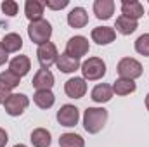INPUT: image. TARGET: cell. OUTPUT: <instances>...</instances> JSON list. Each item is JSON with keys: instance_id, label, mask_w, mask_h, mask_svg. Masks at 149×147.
<instances>
[{"instance_id": "cell-1", "label": "cell", "mask_w": 149, "mask_h": 147, "mask_svg": "<svg viewBox=\"0 0 149 147\" xmlns=\"http://www.w3.org/2000/svg\"><path fill=\"white\" fill-rule=\"evenodd\" d=\"M108 111L104 107H87L83 112V128L90 135L99 133L108 123Z\"/></svg>"}, {"instance_id": "cell-2", "label": "cell", "mask_w": 149, "mask_h": 147, "mask_svg": "<svg viewBox=\"0 0 149 147\" xmlns=\"http://www.w3.org/2000/svg\"><path fill=\"white\" fill-rule=\"evenodd\" d=\"M80 71H81V78L87 81H97V80H101V78H104V74H106V62L101 59V57H88L87 61H83L81 62V68H80Z\"/></svg>"}, {"instance_id": "cell-3", "label": "cell", "mask_w": 149, "mask_h": 147, "mask_svg": "<svg viewBox=\"0 0 149 147\" xmlns=\"http://www.w3.org/2000/svg\"><path fill=\"white\" fill-rule=\"evenodd\" d=\"M28 37L35 45H42L50 42L52 37V24L47 19H40V21H33L28 24Z\"/></svg>"}, {"instance_id": "cell-4", "label": "cell", "mask_w": 149, "mask_h": 147, "mask_svg": "<svg viewBox=\"0 0 149 147\" xmlns=\"http://www.w3.org/2000/svg\"><path fill=\"white\" fill-rule=\"evenodd\" d=\"M116 71L120 74V78L135 81L137 78L142 76V64L134 57H123V59H120V62L116 66Z\"/></svg>"}, {"instance_id": "cell-5", "label": "cell", "mask_w": 149, "mask_h": 147, "mask_svg": "<svg viewBox=\"0 0 149 147\" xmlns=\"http://www.w3.org/2000/svg\"><path fill=\"white\" fill-rule=\"evenodd\" d=\"M28 106H30V97L26 94H10L3 104V109L9 116L17 118L28 109Z\"/></svg>"}, {"instance_id": "cell-6", "label": "cell", "mask_w": 149, "mask_h": 147, "mask_svg": "<svg viewBox=\"0 0 149 147\" xmlns=\"http://www.w3.org/2000/svg\"><path fill=\"white\" fill-rule=\"evenodd\" d=\"M57 55H59L57 54V47L52 42H47V43L38 45L37 59H38V64H40V69H49L52 64H56Z\"/></svg>"}, {"instance_id": "cell-7", "label": "cell", "mask_w": 149, "mask_h": 147, "mask_svg": "<svg viewBox=\"0 0 149 147\" xmlns=\"http://www.w3.org/2000/svg\"><path fill=\"white\" fill-rule=\"evenodd\" d=\"M90 50V43H88V38L81 37V35H76V37H71L66 43V52L70 57H74V59H81L83 55H87Z\"/></svg>"}, {"instance_id": "cell-8", "label": "cell", "mask_w": 149, "mask_h": 147, "mask_svg": "<svg viewBox=\"0 0 149 147\" xmlns=\"http://www.w3.org/2000/svg\"><path fill=\"white\" fill-rule=\"evenodd\" d=\"M56 119L61 126H66V128H73L78 125V119H80V109L73 106V104H64L61 106L57 114H56Z\"/></svg>"}, {"instance_id": "cell-9", "label": "cell", "mask_w": 149, "mask_h": 147, "mask_svg": "<svg viewBox=\"0 0 149 147\" xmlns=\"http://www.w3.org/2000/svg\"><path fill=\"white\" fill-rule=\"evenodd\" d=\"M64 94L70 99H81L87 94V81L83 78H80V76L70 78L64 83Z\"/></svg>"}, {"instance_id": "cell-10", "label": "cell", "mask_w": 149, "mask_h": 147, "mask_svg": "<svg viewBox=\"0 0 149 147\" xmlns=\"http://www.w3.org/2000/svg\"><path fill=\"white\" fill-rule=\"evenodd\" d=\"M90 38L97 45H109L116 40V30L111 28V26H97V28L92 30Z\"/></svg>"}, {"instance_id": "cell-11", "label": "cell", "mask_w": 149, "mask_h": 147, "mask_svg": "<svg viewBox=\"0 0 149 147\" xmlns=\"http://www.w3.org/2000/svg\"><path fill=\"white\" fill-rule=\"evenodd\" d=\"M121 16H125L132 21H139L144 16V7L139 0H123L121 2Z\"/></svg>"}, {"instance_id": "cell-12", "label": "cell", "mask_w": 149, "mask_h": 147, "mask_svg": "<svg viewBox=\"0 0 149 147\" xmlns=\"http://www.w3.org/2000/svg\"><path fill=\"white\" fill-rule=\"evenodd\" d=\"M30 69H31V61H30L28 55H21L19 54V55H16L14 59L9 61V71L17 74L19 78L26 76V74L30 73Z\"/></svg>"}, {"instance_id": "cell-13", "label": "cell", "mask_w": 149, "mask_h": 147, "mask_svg": "<svg viewBox=\"0 0 149 147\" xmlns=\"http://www.w3.org/2000/svg\"><path fill=\"white\" fill-rule=\"evenodd\" d=\"M31 85L35 90H50L54 87V74L49 69H38L31 80Z\"/></svg>"}, {"instance_id": "cell-14", "label": "cell", "mask_w": 149, "mask_h": 147, "mask_svg": "<svg viewBox=\"0 0 149 147\" xmlns=\"http://www.w3.org/2000/svg\"><path fill=\"white\" fill-rule=\"evenodd\" d=\"M92 9L99 21H108L114 14V2L113 0H95Z\"/></svg>"}, {"instance_id": "cell-15", "label": "cell", "mask_w": 149, "mask_h": 147, "mask_svg": "<svg viewBox=\"0 0 149 147\" xmlns=\"http://www.w3.org/2000/svg\"><path fill=\"white\" fill-rule=\"evenodd\" d=\"M68 24L74 28V30H80V28H85L87 24H88V14H87V10L83 9V7H74L70 10V14H68Z\"/></svg>"}, {"instance_id": "cell-16", "label": "cell", "mask_w": 149, "mask_h": 147, "mask_svg": "<svg viewBox=\"0 0 149 147\" xmlns=\"http://www.w3.org/2000/svg\"><path fill=\"white\" fill-rule=\"evenodd\" d=\"M90 99L95 102V104H106L113 99V88L111 85L108 83H99L92 88L90 92Z\"/></svg>"}, {"instance_id": "cell-17", "label": "cell", "mask_w": 149, "mask_h": 147, "mask_svg": "<svg viewBox=\"0 0 149 147\" xmlns=\"http://www.w3.org/2000/svg\"><path fill=\"white\" fill-rule=\"evenodd\" d=\"M56 66H57V69L61 73L70 74V73L78 71L81 68V62L78 59H74V57H70L68 54H59L57 55V61H56Z\"/></svg>"}, {"instance_id": "cell-18", "label": "cell", "mask_w": 149, "mask_h": 147, "mask_svg": "<svg viewBox=\"0 0 149 147\" xmlns=\"http://www.w3.org/2000/svg\"><path fill=\"white\" fill-rule=\"evenodd\" d=\"M43 9H45V5L40 0H26L24 2V16L28 17L30 23L43 19Z\"/></svg>"}, {"instance_id": "cell-19", "label": "cell", "mask_w": 149, "mask_h": 147, "mask_svg": "<svg viewBox=\"0 0 149 147\" xmlns=\"http://www.w3.org/2000/svg\"><path fill=\"white\" fill-rule=\"evenodd\" d=\"M111 88H113V94H116V95H120V97H125V95L134 94V92L137 90V85H135V81H134V80L118 78V80H114V81H113Z\"/></svg>"}, {"instance_id": "cell-20", "label": "cell", "mask_w": 149, "mask_h": 147, "mask_svg": "<svg viewBox=\"0 0 149 147\" xmlns=\"http://www.w3.org/2000/svg\"><path fill=\"white\" fill-rule=\"evenodd\" d=\"M33 102L40 109H50L56 102V95L52 94V90H37L33 94Z\"/></svg>"}, {"instance_id": "cell-21", "label": "cell", "mask_w": 149, "mask_h": 147, "mask_svg": "<svg viewBox=\"0 0 149 147\" xmlns=\"http://www.w3.org/2000/svg\"><path fill=\"white\" fill-rule=\"evenodd\" d=\"M30 140H31L33 147H50L52 135L47 128H35L30 135Z\"/></svg>"}, {"instance_id": "cell-22", "label": "cell", "mask_w": 149, "mask_h": 147, "mask_svg": "<svg viewBox=\"0 0 149 147\" xmlns=\"http://www.w3.org/2000/svg\"><path fill=\"white\" fill-rule=\"evenodd\" d=\"M114 28H116V31H118L120 35L128 37V35H132V33L137 31L139 24H137V21H132V19H128V17H125V16H120V17H116Z\"/></svg>"}, {"instance_id": "cell-23", "label": "cell", "mask_w": 149, "mask_h": 147, "mask_svg": "<svg viewBox=\"0 0 149 147\" xmlns=\"http://www.w3.org/2000/svg\"><path fill=\"white\" fill-rule=\"evenodd\" d=\"M2 47L9 52V54H12V52H19L21 49H23V38L21 35H17V33H7L5 37L2 38Z\"/></svg>"}, {"instance_id": "cell-24", "label": "cell", "mask_w": 149, "mask_h": 147, "mask_svg": "<svg viewBox=\"0 0 149 147\" xmlns=\"http://www.w3.org/2000/svg\"><path fill=\"white\" fill-rule=\"evenodd\" d=\"M59 147H85V139L78 133L68 132L59 137Z\"/></svg>"}, {"instance_id": "cell-25", "label": "cell", "mask_w": 149, "mask_h": 147, "mask_svg": "<svg viewBox=\"0 0 149 147\" xmlns=\"http://www.w3.org/2000/svg\"><path fill=\"white\" fill-rule=\"evenodd\" d=\"M0 83L5 87V88H9V90H14L16 87H19V83H21V78L17 76V74H14L12 71H2L0 73Z\"/></svg>"}, {"instance_id": "cell-26", "label": "cell", "mask_w": 149, "mask_h": 147, "mask_svg": "<svg viewBox=\"0 0 149 147\" xmlns=\"http://www.w3.org/2000/svg\"><path fill=\"white\" fill-rule=\"evenodd\" d=\"M134 49H135L137 54L149 57V33H144V35H141L137 38L135 43H134Z\"/></svg>"}, {"instance_id": "cell-27", "label": "cell", "mask_w": 149, "mask_h": 147, "mask_svg": "<svg viewBox=\"0 0 149 147\" xmlns=\"http://www.w3.org/2000/svg\"><path fill=\"white\" fill-rule=\"evenodd\" d=\"M0 7H2V12L5 16H9V17H14L17 14V9H19V5H17L16 0H3Z\"/></svg>"}, {"instance_id": "cell-28", "label": "cell", "mask_w": 149, "mask_h": 147, "mask_svg": "<svg viewBox=\"0 0 149 147\" xmlns=\"http://www.w3.org/2000/svg\"><path fill=\"white\" fill-rule=\"evenodd\" d=\"M43 5L50 10H61V9L70 5V0H45Z\"/></svg>"}, {"instance_id": "cell-29", "label": "cell", "mask_w": 149, "mask_h": 147, "mask_svg": "<svg viewBox=\"0 0 149 147\" xmlns=\"http://www.w3.org/2000/svg\"><path fill=\"white\" fill-rule=\"evenodd\" d=\"M10 94H12V92H10L9 88H5V87L0 83V104H2V106L5 104V101L9 99V95H10Z\"/></svg>"}, {"instance_id": "cell-30", "label": "cell", "mask_w": 149, "mask_h": 147, "mask_svg": "<svg viewBox=\"0 0 149 147\" xmlns=\"http://www.w3.org/2000/svg\"><path fill=\"white\" fill-rule=\"evenodd\" d=\"M9 61V52L2 47V43H0V66H3L5 62Z\"/></svg>"}, {"instance_id": "cell-31", "label": "cell", "mask_w": 149, "mask_h": 147, "mask_svg": "<svg viewBox=\"0 0 149 147\" xmlns=\"http://www.w3.org/2000/svg\"><path fill=\"white\" fill-rule=\"evenodd\" d=\"M7 142H9V133L3 128H0V147H5Z\"/></svg>"}, {"instance_id": "cell-32", "label": "cell", "mask_w": 149, "mask_h": 147, "mask_svg": "<svg viewBox=\"0 0 149 147\" xmlns=\"http://www.w3.org/2000/svg\"><path fill=\"white\" fill-rule=\"evenodd\" d=\"M146 107H148V111H149V94L146 95Z\"/></svg>"}, {"instance_id": "cell-33", "label": "cell", "mask_w": 149, "mask_h": 147, "mask_svg": "<svg viewBox=\"0 0 149 147\" xmlns=\"http://www.w3.org/2000/svg\"><path fill=\"white\" fill-rule=\"evenodd\" d=\"M14 147H28V146H24V144H16Z\"/></svg>"}]
</instances>
